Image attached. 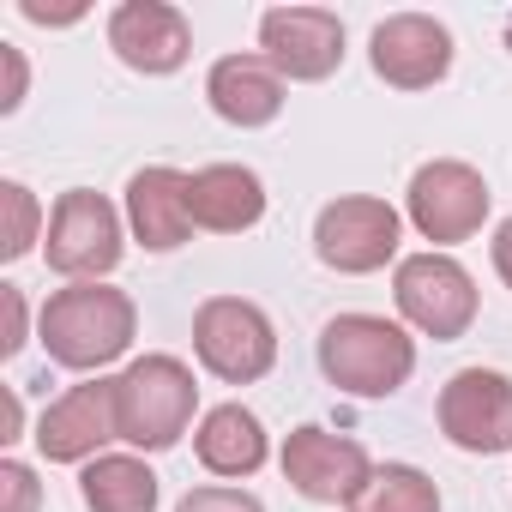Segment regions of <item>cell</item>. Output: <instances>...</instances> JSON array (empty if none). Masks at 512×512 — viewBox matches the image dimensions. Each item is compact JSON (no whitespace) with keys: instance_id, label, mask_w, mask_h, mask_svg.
<instances>
[{"instance_id":"6da1fadb","label":"cell","mask_w":512,"mask_h":512,"mask_svg":"<svg viewBox=\"0 0 512 512\" xmlns=\"http://www.w3.org/2000/svg\"><path fill=\"white\" fill-rule=\"evenodd\" d=\"M133 332H139L133 296L109 290V284H67L37 314V338H43L49 362L73 368V374H97L115 356H127Z\"/></svg>"},{"instance_id":"7a4b0ae2","label":"cell","mask_w":512,"mask_h":512,"mask_svg":"<svg viewBox=\"0 0 512 512\" xmlns=\"http://www.w3.org/2000/svg\"><path fill=\"white\" fill-rule=\"evenodd\" d=\"M320 374L350 398H392L416 374V344L386 314H338L320 332Z\"/></svg>"},{"instance_id":"3957f363","label":"cell","mask_w":512,"mask_h":512,"mask_svg":"<svg viewBox=\"0 0 512 512\" xmlns=\"http://www.w3.org/2000/svg\"><path fill=\"white\" fill-rule=\"evenodd\" d=\"M193 410H199V386L181 356L157 350L115 374V428L139 452H169L193 428Z\"/></svg>"},{"instance_id":"277c9868","label":"cell","mask_w":512,"mask_h":512,"mask_svg":"<svg viewBox=\"0 0 512 512\" xmlns=\"http://www.w3.org/2000/svg\"><path fill=\"white\" fill-rule=\"evenodd\" d=\"M193 356L205 362V374H217L229 386H253V380H266L272 362H278V332H272L260 302L211 296L193 314Z\"/></svg>"},{"instance_id":"5b68a950","label":"cell","mask_w":512,"mask_h":512,"mask_svg":"<svg viewBox=\"0 0 512 512\" xmlns=\"http://www.w3.org/2000/svg\"><path fill=\"white\" fill-rule=\"evenodd\" d=\"M121 211L91 193V187H67L49 211V241H43V260L49 272L73 278V284H97L121 266Z\"/></svg>"},{"instance_id":"8992f818","label":"cell","mask_w":512,"mask_h":512,"mask_svg":"<svg viewBox=\"0 0 512 512\" xmlns=\"http://www.w3.org/2000/svg\"><path fill=\"white\" fill-rule=\"evenodd\" d=\"M392 302H398V314L422 332V338H434V344H452V338H464L470 332V320H476V284H470V272L452 260V253H404L398 260V272H392Z\"/></svg>"},{"instance_id":"52a82bcc","label":"cell","mask_w":512,"mask_h":512,"mask_svg":"<svg viewBox=\"0 0 512 512\" xmlns=\"http://www.w3.org/2000/svg\"><path fill=\"white\" fill-rule=\"evenodd\" d=\"M398 241H404V217L386 199H374V193L332 199L314 217V253H320V266H332L344 278H368L386 260H398Z\"/></svg>"},{"instance_id":"ba28073f","label":"cell","mask_w":512,"mask_h":512,"mask_svg":"<svg viewBox=\"0 0 512 512\" xmlns=\"http://www.w3.org/2000/svg\"><path fill=\"white\" fill-rule=\"evenodd\" d=\"M488 199H494V193H488L482 169H470V163H458V157H434V163H422V169L410 175L404 211H410V223H416L422 241L452 247V241H470V235L482 229Z\"/></svg>"},{"instance_id":"9c48e42d","label":"cell","mask_w":512,"mask_h":512,"mask_svg":"<svg viewBox=\"0 0 512 512\" xmlns=\"http://www.w3.org/2000/svg\"><path fill=\"white\" fill-rule=\"evenodd\" d=\"M284 476L314 506H350L362 494V482L374 476V458L362 440H344V434L308 422V428H290V440H284Z\"/></svg>"},{"instance_id":"30bf717a","label":"cell","mask_w":512,"mask_h":512,"mask_svg":"<svg viewBox=\"0 0 512 512\" xmlns=\"http://www.w3.org/2000/svg\"><path fill=\"white\" fill-rule=\"evenodd\" d=\"M260 55L278 67V79L320 85L344 67V19L326 7H272L260 19Z\"/></svg>"},{"instance_id":"8fae6325","label":"cell","mask_w":512,"mask_h":512,"mask_svg":"<svg viewBox=\"0 0 512 512\" xmlns=\"http://www.w3.org/2000/svg\"><path fill=\"white\" fill-rule=\"evenodd\" d=\"M440 434L458 452H512V380L500 368H458L440 386Z\"/></svg>"},{"instance_id":"7c38bea8","label":"cell","mask_w":512,"mask_h":512,"mask_svg":"<svg viewBox=\"0 0 512 512\" xmlns=\"http://www.w3.org/2000/svg\"><path fill=\"white\" fill-rule=\"evenodd\" d=\"M368 61L392 91H428L452 73V31L428 13H392L374 25Z\"/></svg>"},{"instance_id":"4fadbf2b","label":"cell","mask_w":512,"mask_h":512,"mask_svg":"<svg viewBox=\"0 0 512 512\" xmlns=\"http://www.w3.org/2000/svg\"><path fill=\"white\" fill-rule=\"evenodd\" d=\"M109 440H121V428H115V380H85V386L61 392L37 422V452L49 464H91V458H103L97 446H109Z\"/></svg>"},{"instance_id":"5bb4252c","label":"cell","mask_w":512,"mask_h":512,"mask_svg":"<svg viewBox=\"0 0 512 512\" xmlns=\"http://www.w3.org/2000/svg\"><path fill=\"white\" fill-rule=\"evenodd\" d=\"M109 49L133 67V73H175L193 55V25L169 7V0H121L109 13Z\"/></svg>"},{"instance_id":"9a60e30c","label":"cell","mask_w":512,"mask_h":512,"mask_svg":"<svg viewBox=\"0 0 512 512\" xmlns=\"http://www.w3.org/2000/svg\"><path fill=\"white\" fill-rule=\"evenodd\" d=\"M187 181L169 163H151L127 181V229L139 235V247L151 253H175L193 235V205H187Z\"/></svg>"},{"instance_id":"2e32d148","label":"cell","mask_w":512,"mask_h":512,"mask_svg":"<svg viewBox=\"0 0 512 512\" xmlns=\"http://www.w3.org/2000/svg\"><path fill=\"white\" fill-rule=\"evenodd\" d=\"M205 103L229 127H272L284 109V79L266 55H223L205 73Z\"/></svg>"},{"instance_id":"e0dca14e","label":"cell","mask_w":512,"mask_h":512,"mask_svg":"<svg viewBox=\"0 0 512 512\" xmlns=\"http://www.w3.org/2000/svg\"><path fill=\"white\" fill-rule=\"evenodd\" d=\"M187 205H193L199 229L241 235V229H253V223L266 217V181L253 175L247 163H205L187 181Z\"/></svg>"},{"instance_id":"ac0fdd59","label":"cell","mask_w":512,"mask_h":512,"mask_svg":"<svg viewBox=\"0 0 512 512\" xmlns=\"http://www.w3.org/2000/svg\"><path fill=\"white\" fill-rule=\"evenodd\" d=\"M193 452L211 476H253L272 446H266V428L247 404H217V410H205V422L193 434Z\"/></svg>"},{"instance_id":"d6986e66","label":"cell","mask_w":512,"mask_h":512,"mask_svg":"<svg viewBox=\"0 0 512 512\" xmlns=\"http://www.w3.org/2000/svg\"><path fill=\"white\" fill-rule=\"evenodd\" d=\"M79 494L91 512H157V470L133 452H103L79 470Z\"/></svg>"},{"instance_id":"ffe728a7","label":"cell","mask_w":512,"mask_h":512,"mask_svg":"<svg viewBox=\"0 0 512 512\" xmlns=\"http://www.w3.org/2000/svg\"><path fill=\"white\" fill-rule=\"evenodd\" d=\"M350 512H440V488L416 464H374V476L362 482Z\"/></svg>"},{"instance_id":"44dd1931","label":"cell","mask_w":512,"mask_h":512,"mask_svg":"<svg viewBox=\"0 0 512 512\" xmlns=\"http://www.w3.org/2000/svg\"><path fill=\"white\" fill-rule=\"evenodd\" d=\"M37 193L25 181H0V260H25L31 241H37Z\"/></svg>"},{"instance_id":"7402d4cb","label":"cell","mask_w":512,"mask_h":512,"mask_svg":"<svg viewBox=\"0 0 512 512\" xmlns=\"http://www.w3.org/2000/svg\"><path fill=\"white\" fill-rule=\"evenodd\" d=\"M175 512H266V506L247 488H187Z\"/></svg>"},{"instance_id":"603a6c76","label":"cell","mask_w":512,"mask_h":512,"mask_svg":"<svg viewBox=\"0 0 512 512\" xmlns=\"http://www.w3.org/2000/svg\"><path fill=\"white\" fill-rule=\"evenodd\" d=\"M0 488H7V512H37V500H43L37 470H31V464H19V458L0 464Z\"/></svg>"},{"instance_id":"cb8c5ba5","label":"cell","mask_w":512,"mask_h":512,"mask_svg":"<svg viewBox=\"0 0 512 512\" xmlns=\"http://www.w3.org/2000/svg\"><path fill=\"white\" fill-rule=\"evenodd\" d=\"M0 308H7V338H0V356H19L25 350V290L19 284H0Z\"/></svg>"},{"instance_id":"d4e9b609","label":"cell","mask_w":512,"mask_h":512,"mask_svg":"<svg viewBox=\"0 0 512 512\" xmlns=\"http://www.w3.org/2000/svg\"><path fill=\"white\" fill-rule=\"evenodd\" d=\"M0 67H7V91H0V115H13L25 103V55L13 43H0Z\"/></svg>"},{"instance_id":"484cf974","label":"cell","mask_w":512,"mask_h":512,"mask_svg":"<svg viewBox=\"0 0 512 512\" xmlns=\"http://www.w3.org/2000/svg\"><path fill=\"white\" fill-rule=\"evenodd\" d=\"M19 13L31 25H79L85 19V7H43V0H19Z\"/></svg>"},{"instance_id":"4316f807","label":"cell","mask_w":512,"mask_h":512,"mask_svg":"<svg viewBox=\"0 0 512 512\" xmlns=\"http://www.w3.org/2000/svg\"><path fill=\"white\" fill-rule=\"evenodd\" d=\"M494 272H500V284L512 290V217H500V229H494Z\"/></svg>"},{"instance_id":"83f0119b","label":"cell","mask_w":512,"mask_h":512,"mask_svg":"<svg viewBox=\"0 0 512 512\" xmlns=\"http://www.w3.org/2000/svg\"><path fill=\"white\" fill-rule=\"evenodd\" d=\"M19 428H25V404H19V392L7 386V434H0V440L13 446V440H19Z\"/></svg>"},{"instance_id":"f1b7e54d","label":"cell","mask_w":512,"mask_h":512,"mask_svg":"<svg viewBox=\"0 0 512 512\" xmlns=\"http://www.w3.org/2000/svg\"><path fill=\"white\" fill-rule=\"evenodd\" d=\"M506 49H512V19H506Z\"/></svg>"}]
</instances>
